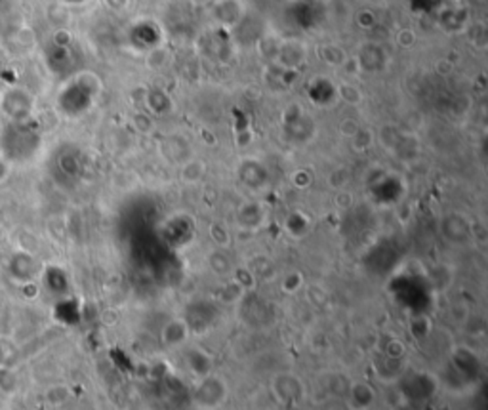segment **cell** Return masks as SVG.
Wrapping results in <instances>:
<instances>
[{"mask_svg":"<svg viewBox=\"0 0 488 410\" xmlns=\"http://www.w3.org/2000/svg\"><path fill=\"white\" fill-rule=\"evenodd\" d=\"M40 136L29 121H8L0 132V153L8 162H25L38 149Z\"/></svg>","mask_w":488,"mask_h":410,"instance_id":"obj_1","label":"cell"},{"mask_svg":"<svg viewBox=\"0 0 488 410\" xmlns=\"http://www.w3.org/2000/svg\"><path fill=\"white\" fill-rule=\"evenodd\" d=\"M0 111L8 121H29L33 111V98L23 88H10L0 96Z\"/></svg>","mask_w":488,"mask_h":410,"instance_id":"obj_2","label":"cell"},{"mask_svg":"<svg viewBox=\"0 0 488 410\" xmlns=\"http://www.w3.org/2000/svg\"><path fill=\"white\" fill-rule=\"evenodd\" d=\"M36 269H38V264H36V259L29 252L14 254L10 258V261H8V273H10V277L14 281L23 282V284H29L35 279Z\"/></svg>","mask_w":488,"mask_h":410,"instance_id":"obj_3","label":"cell"},{"mask_svg":"<svg viewBox=\"0 0 488 410\" xmlns=\"http://www.w3.org/2000/svg\"><path fill=\"white\" fill-rule=\"evenodd\" d=\"M8 174H10V162H8L6 158L2 157V153H0V183L6 180Z\"/></svg>","mask_w":488,"mask_h":410,"instance_id":"obj_4","label":"cell"},{"mask_svg":"<svg viewBox=\"0 0 488 410\" xmlns=\"http://www.w3.org/2000/svg\"><path fill=\"white\" fill-rule=\"evenodd\" d=\"M0 96H2V94H0Z\"/></svg>","mask_w":488,"mask_h":410,"instance_id":"obj_5","label":"cell"}]
</instances>
